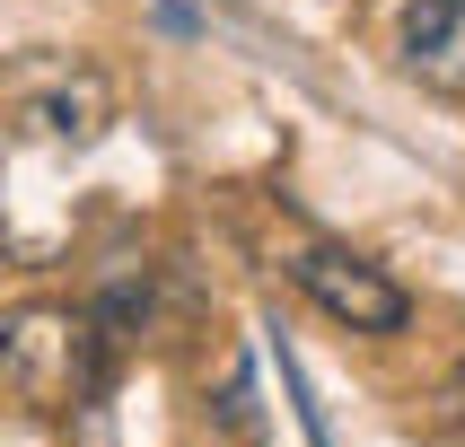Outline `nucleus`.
<instances>
[{
    "label": "nucleus",
    "instance_id": "nucleus-4",
    "mask_svg": "<svg viewBox=\"0 0 465 447\" xmlns=\"http://www.w3.org/2000/svg\"><path fill=\"white\" fill-rule=\"evenodd\" d=\"M18 114H26L35 131H53V141H97L105 114H114V97H105L97 71H53V88H35Z\"/></svg>",
    "mask_w": 465,
    "mask_h": 447
},
{
    "label": "nucleus",
    "instance_id": "nucleus-5",
    "mask_svg": "<svg viewBox=\"0 0 465 447\" xmlns=\"http://www.w3.org/2000/svg\"><path fill=\"white\" fill-rule=\"evenodd\" d=\"M430 421H440V439H448V447H465V360L448 368V386L430 394Z\"/></svg>",
    "mask_w": 465,
    "mask_h": 447
},
{
    "label": "nucleus",
    "instance_id": "nucleus-1",
    "mask_svg": "<svg viewBox=\"0 0 465 447\" xmlns=\"http://www.w3.org/2000/svg\"><path fill=\"white\" fill-rule=\"evenodd\" d=\"M114 334H97V316L79 307H9L0 316V386L35 403V413H71L105 386Z\"/></svg>",
    "mask_w": 465,
    "mask_h": 447
},
{
    "label": "nucleus",
    "instance_id": "nucleus-3",
    "mask_svg": "<svg viewBox=\"0 0 465 447\" xmlns=\"http://www.w3.org/2000/svg\"><path fill=\"white\" fill-rule=\"evenodd\" d=\"M395 53H404V71L430 79V88H465V0H404Z\"/></svg>",
    "mask_w": 465,
    "mask_h": 447
},
{
    "label": "nucleus",
    "instance_id": "nucleus-2",
    "mask_svg": "<svg viewBox=\"0 0 465 447\" xmlns=\"http://www.w3.org/2000/svg\"><path fill=\"white\" fill-rule=\"evenodd\" d=\"M290 281L308 289L334 325H351V334H404V325H413L404 281L378 272L369 255H351V246H299V255H290Z\"/></svg>",
    "mask_w": 465,
    "mask_h": 447
}]
</instances>
